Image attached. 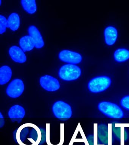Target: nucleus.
<instances>
[{"instance_id": "dca6fc26", "label": "nucleus", "mask_w": 129, "mask_h": 145, "mask_svg": "<svg viewBox=\"0 0 129 145\" xmlns=\"http://www.w3.org/2000/svg\"><path fill=\"white\" fill-rule=\"evenodd\" d=\"M21 3L24 9L28 13L33 14L37 11V4L35 0H22Z\"/></svg>"}, {"instance_id": "39448f33", "label": "nucleus", "mask_w": 129, "mask_h": 145, "mask_svg": "<svg viewBox=\"0 0 129 145\" xmlns=\"http://www.w3.org/2000/svg\"><path fill=\"white\" fill-rule=\"evenodd\" d=\"M24 89V85L21 79H16L11 81L6 89L8 96L12 98H17L21 96Z\"/></svg>"}, {"instance_id": "f257e3e1", "label": "nucleus", "mask_w": 129, "mask_h": 145, "mask_svg": "<svg viewBox=\"0 0 129 145\" xmlns=\"http://www.w3.org/2000/svg\"><path fill=\"white\" fill-rule=\"evenodd\" d=\"M98 108L101 112L109 118L119 119L124 116L122 109L116 104L110 102H101L98 104Z\"/></svg>"}, {"instance_id": "f3484780", "label": "nucleus", "mask_w": 129, "mask_h": 145, "mask_svg": "<svg viewBox=\"0 0 129 145\" xmlns=\"http://www.w3.org/2000/svg\"><path fill=\"white\" fill-rule=\"evenodd\" d=\"M98 136L100 141L104 144L108 142V128L104 124L100 125L98 128Z\"/></svg>"}, {"instance_id": "9b49d317", "label": "nucleus", "mask_w": 129, "mask_h": 145, "mask_svg": "<svg viewBox=\"0 0 129 145\" xmlns=\"http://www.w3.org/2000/svg\"><path fill=\"white\" fill-rule=\"evenodd\" d=\"M104 35L106 44L108 45H113L117 38V30L114 27L109 26L105 29Z\"/></svg>"}, {"instance_id": "20e7f679", "label": "nucleus", "mask_w": 129, "mask_h": 145, "mask_svg": "<svg viewBox=\"0 0 129 145\" xmlns=\"http://www.w3.org/2000/svg\"><path fill=\"white\" fill-rule=\"evenodd\" d=\"M52 111L55 116L62 120H67L71 118L72 115L71 106L62 101H58L54 103Z\"/></svg>"}, {"instance_id": "a211bd4d", "label": "nucleus", "mask_w": 129, "mask_h": 145, "mask_svg": "<svg viewBox=\"0 0 129 145\" xmlns=\"http://www.w3.org/2000/svg\"><path fill=\"white\" fill-rule=\"evenodd\" d=\"M7 28V20L4 16L0 15V33H3Z\"/></svg>"}, {"instance_id": "7ed1b4c3", "label": "nucleus", "mask_w": 129, "mask_h": 145, "mask_svg": "<svg viewBox=\"0 0 129 145\" xmlns=\"http://www.w3.org/2000/svg\"><path fill=\"white\" fill-rule=\"evenodd\" d=\"M111 79L106 76H100L93 78L89 81L88 88L92 93H98L106 90L110 86Z\"/></svg>"}, {"instance_id": "0eeeda50", "label": "nucleus", "mask_w": 129, "mask_h": 145, "mask_svg": "<svg viewBox=\"0 0 129 145\" xmlns=\"http://www.w3.org/2000/svg\"><path fill=\"white\" fill-rule=\"evenodd\" d=\"M59 57L63 62L72 64L80 63L82 59L81 54L69 50H63L61 51L59 54Z\"/></svg>"}, {"instance_id": "6ab92c4d", "label": "nucleus", "mask_w": 129, "mask_h": 145, "mask_svg": "<svg viewBox=\"0 0 129 145\" xmlns=\"http://www.w3.org/2000/svg\"><path fill=\"white\" fill-rule=\"evenodd\" d=\"M120 104L123 108L129 110V96H124L121 100Z\"/></svg>"}, {"instance_id": "423d86ee", "label": "nucleus", "mask_w": 129, "mask_h": 145, "mask_svg": "<svg viewBox=\"0 0 129 145\" xmlns=\"http://www.w3.org/2000/svg\"><path fill=\"white\" fill-rule=\"evenodd\" d=\"M41 86L47 91H54L59 89L60 84L58 80L52 76L45 75L40 79Z\"/></svg>"}, {"instance_id": "9d476101", "label": "nucleus", "mask_w": 129, "mask_h": 145, "mask_svg": "<svg viewBox=\"0 0 129 145\" xmlns=\"http://www.w3.org/2000/svg\"><path fill=\"white\" fill-rule=\"evenodd\" d=\"M28 31L29 35L32 37L35 43L36 48H40L45 45L42 36L38 28L35 26L31 25L29 27Z\"/></svg>"}, {"instance_id": "6e6552de", "label": "nucleus", "mask_w": 129, "mask_h": 145, "mask_svg": "<svg viewBox=\"0 0 129 145\" xmlns=\"http://www.w3.org/2000/svg\"><path fill=\"white\" fill-rule=\"evenodd\" d=\"M9 116L13 122H20L25 115V110L22 106L15 105L10 109L8 113Z\"/></svg>"}, {"instance_id": "4468645a", "label": "nucleus", "mask_w": 129, "mask_h": 145, "mask_svg": "<svg viewBox=\"0 0 129 145\" xmlns=\"http://www.w3.org/2000/svg\"><path fill=\"white\" fill-rule=\"evenodd\" d=\"M20 24V18L17 13L13 12L9 16L7 19V28L15 31L18 29Z\"/></svg>"}, {"instance_id": "f8f14e48", "label": "nucleus", "mask_w": 129, "mask_h": 145, "mask_svg": "<svg viewBox=\"0 0 129 145\" xmlns=\"http://www.w3.org/2000/svg\"><path fill=\"white\" fill-rule=\"evenodd\" d=\"M20 45L24 52L32 50L35 46V43L30 35L23 36L20 39Z\"/></svg>"}, {"instance_id": "f03ea898", "label": "nucleus", "mask_w": 129, "mask_h": 145, "mask_svg": "<svg viewBox=\"0 0 129 145\" xmlns=\"http://www.w3.org/2000/svg\"><path fill=\"white\" fill-rule=\"evenodd\" d=\"M81 70L77 66L72 64L62 66L59 71L60 78L65 81H71L77 79L81 74Z\"/></svg>"}, {"instance_id": "2eb2a0df", "label": "nucleus", "mask_w": 129, "mask_h": 145, "mask_svg": "<svg viewBox=\"0 0 129 145\" xmlns=\"http://www.w3.org/2000/svg\"><path fill=\"white\" fill-rule=\"evenodd\" d=\"M114 57L117 61L123 62L129 59V51L126 49H118L115 51Z\"/></svg>"}, {"instance_id": "1a4fd4ad", "label": "nucleus", "mask_w": 129, "mask_h": 145, "mask_svg": "<svg viewBox=\"0 0 129 145\" xmlns=\"http://www.w3.org/2000/svg\"><path fill=\"white\" fill-rule=\"evenodd\" d=\"M9 53L12 59L16 62L22 63L26 61L24 52L18 46H13L10 48Z\"/></svg>"}, {"instance_id": "ddd939ff", "label": "nucleus", "mask_w": 129, "mask_h": 145, "mask_svg": "<svg viewBox=\"0 0 129 145\" xmlns=\"http://www.w3.org/2000/svg\"><path fill=\"white\" fill-rule=\"evenodd\" d=\"M12 74V69L7 65L3 66L0 68V84L7 83L11 79Z\"/></svg>"}]
</instances>
